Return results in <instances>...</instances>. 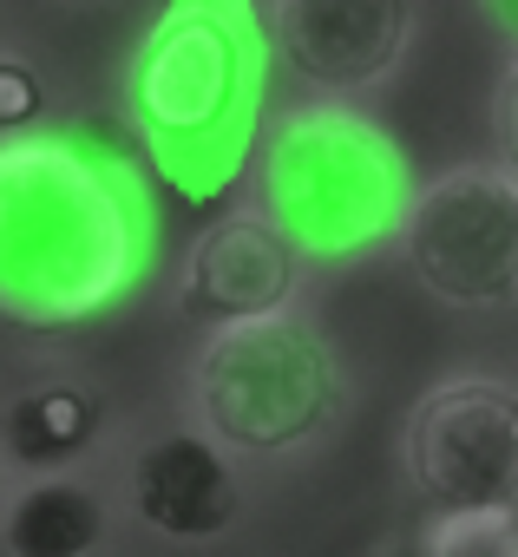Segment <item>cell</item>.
<instances>
[{
    "label": "cell",
    "mask_w": 518,
    "mask_h": 557,
    "mask_svg": "<svg viewBox=\"0 0 518 557\" xmlns=\"http://www.w3.org/2000/svg\"><path fill=\"white\" fill-rule=\"evenodd\" d=\"M158 269V177L92 119L0 138V322L60 335L132 309Z\"/></svg>",
    "instance_id": "cell-1"
},
{
    "label": "cell",
    "mask_w": 518,
    "mask_h": 557,
    "mask_svg": "<svg viewBox=\"0 0 518 557\" xmlns=\"http://www.w3.org/2000/svg\"><path fill=\"white\" fill-rule=\"evenodd\" d=\"M270 21L263 0H164L119 73V112L132 151L177 203L230 197L256 151L270 112Z\"/></svg>",
    "instance_id": "cell-2"
},
{
    "label": "cell",
    "mask_w": 518,
    "mask_h": 557,
    "mask_svg": "<svg viewBox=\"0 0 518 557\" xmlns=\"http://www.w3.org/2000/svg\"><path fill=\"white\" fill-rule=\"evenodd\" d=\"M249 203L289 236L303 269H355L381 249H400L420 197L407 145L355 99L322 92L276 112L249 164Z\"/></svg>",
    "instance_id": "cell-3"
},
{
    "label": "cell",
    "mask_w": 518,
    "mask_h": 557,
    "mask_svg": "<svg viewBox=\"0 0 518 557\" xmlns=\"http://www.w3.org/2000/svg\"><path fill=\"white\" fill-rule=\"evenodd\" d=\"M348 400V361L303 302L256 322L203 329L184 374L190 426L210 433L236 466H276L322 446L342 426Z\"/></svg>",
    "instance_id": "cell-4"
},
{
    "label": "cell",
    "mask_w": 518,
    "mask_h": 557,
    "mask_svg": "<svg viewBox=\"0 0 518 557\" xmlns=\"http://www.w3.org/2000/svg\"><path fill=\"white\" fill-rule=\"evenodd\" d=\"M414 283L446 309H511L518 302V171L498 158L453 164L420 184L400 230Z\"/></svg>",
    "instance_id": "cell-5"
},
{
    "label": "cell",
    "mask_w": 518,
    "mask_h": 557,
    "mask_svg": "<svg viewBox=\"0 0 518 557\" xmlns=\"http://www.w3.org/2000/svg\"><path fill=\"white\" fill-rule=\"evenodd\" d=\"M400 472L427 511L518 505V387L498 374L433 381L407 407Z\"/></svg>",
    "instance_id": "cell-6"
},
{
    "label": "cell",
    "mask_w": 518,
    "mask_h": 557,
    "mask_svg": "<svg viewBox=\"0 0 518 557\" xmlns=\"http://www.w3.org/2000/svg\"><path fill=\"white\" fill-rule=\"evenodd\" d=\"M276 60L322 99H361L407 66L414 0H270Z\"/></svg>",
    "instance_id": "cell-7"
},
{
    "label": "cell",
    "mask_w": 518,
    "mask_h": 557,
    "mask_svg": "<svg viewBox=\"0 0 518 557\" xmlns=\"http://www.w3.org/2000/svg\"><path fill=\"white\" fill-rule=\"evenodd\" d=\"M119 505L145 537L177 544V550H203L243 518V466L210 433L164 426L125 459Z\"/></svg>",
    "instance_id": "cell-8"
},
{
    "label": "cell",
    "mask_w": 518,
    "mask_h": 557,
    "mask_svg": "<svg viewBox=\"0 0 518 557\" xmlns=\"http://www.w3.org/2000/svg\"><path fill=\"white\" fill-rule=\"evenodd\" d=\"M303 256L289 249V236L256 210L236 203L217 223H203L177 262V309L203 329L223 322H256V315H276L296 309L303 296Z\"/></svg>",
    "instance_id": "cell-9"
},
{
    "label": "cell",
    "mask_w": 518,
    "mask_h": 557,
    "mask_svg": "<svg viewBox=\"0 0 518 557\" xmlns=\"http://www.w3.org/2000/svg\"><path fill=\"white\" fill-rule=\"evenodd\" d=\"M119 498L86 472H40L0 492V550L8 557H106Z\"/></svg>",
    "instance_id": "cell-10"
},
{
    "label": "cell",
    "mask_w": 518,
    "mask_h": 557,
    "mask_svg": "<svg viewBox=\"0 0 518 557\" xmlns=\"http://www.w3.org/2000/svg\"><path fill=\"white\" fill-rule=\"evenodd\" d=\"M106 400L86 381H34L0 407V466L14 479L40 472H86V459L106 446Z\"/></svg>",
    "instance_id": "cell-11"
},
{
    "label": "cell",
    "mask_w": 518,
    "mask_h": 557,
    "mask_svg": "<svg viewBox=\"0 0 518 557\" xmlns=\"http://www.w3.org/2000/svg\"><path fill=\"white\" fill-rule=\"evenodd\" d=\"M420 557H518V505H459L427 511L414 531Z\"/></svg>",
    "instance_id": "cell-12"
},
{
    "label": "cell",
    "mask_w": 518,
    "mask_h": 557,
    "mask_svg": "<svg viewBox=\"0 0 518 557\" xmlns=\"http://www.w3.org/2000/svg\"><path fill=\"white\" fill-rule=\"evenodd\" d=\"M34 125H47V79L27 53L0 47V138L34 132Z\"/></svg>",
    "instance_id": "cell-13"
},
{
    "label": "cell",
    "mask_w": 518,
    "mask_h": 557,
    "mask_svg": "<svg viewBox=\"0 0 518 557\" xmlns=\"http://www.w3.org/2000/svg\"><path fill=\"white\" fill-rule=\"evenodd\" d=\"M492 138H498V164L518 171V53L498 79V106H492Z\"/></svg>",
    "instance_id": "cell-14"
},
{
    "label": "cell",
    "mask_w": 518,
    "mask_h": 557,
    "mask_svg": "<svg viewBox=\"0 0 518 557\" xmlns=\"http://www.w3.org/2000/svg\"><path fill=\"white\" fill-rule=\"evenodd\" d=\"M472 8H479V21H485L511 53H518V0H472Z\"/></svg>",
    "instance_id": "cell-15"
},
{
    "label": "cell",
    "mask_w": 518,
    "mask_h": 557,
    "mask_svg": "<svg viewBox=\"0 0 518 557\" xmlns=\"http://www.w3.org/2000/svg\"><path fill=\"white\" fill-rule=\"evenodd\" d=\"M145 8H164V0H145Z\"/></svg>",
    "instance_id": "cell-16"
},
{
    "label": "cell",
    "mask_w": 518,
    "mask_h": 557,
    "mask_svg": "<svg viewBox=\"0 0 518 557\" xmlns=\"http://www.w3.org/2000/svg\"><path fill=\"white\" fill-rule=\"evenodd\" d=\"M0 472H8V466H0Z\"/></svg>",
    "instance_id": "cell-17"
}]
</instances>
